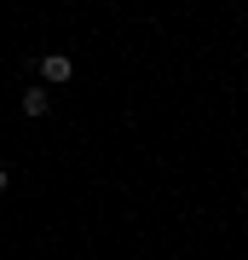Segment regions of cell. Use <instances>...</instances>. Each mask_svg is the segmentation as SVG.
Returning <instances> with one entry per match:
<instances>
[{"mask_svg": "<svg viewBox=\"0 0 248 260\" xmlns=\"http://www.w3.org/2000/svg\"><path fill=\"white\" fill-rule=\"evenodd\" d=\"M6 185H12V174H6V168H0V191H6Z\"/></svg>", "mask_w": 248, "mask_h": 260, "instance_id": "3", "label": "cell"}, {"mask_svg": "<svg viewBox=\"0 0 248 260\" xmlns=\"http://www.w3.org/2000/svg\"><path fill=\"white\" fill-rule=\"evenodd\" d=\"M18 104H23V116H35V121H41L46 110H52V93H46V87H29V93H23Z\"/></svg>", "mask_w": 248, "mask_h": 260, "instance_id": "2", "label": "cell"}, {"mask_svg": "<svg viewBox=\"0 0 248 260\" xmlns=\"http://www.w3.org/2000/svg\"><path fill=\"white\" fill-rule=\"evenodd\" d=\"M41 75H46V81H52V87H64L69 75H75V64H69V52H46V58H41Z\"/></svg>", "mask_w": 248, "mask_h": 260, "instance_id": "1", "label": "cell"}]
</instances>
